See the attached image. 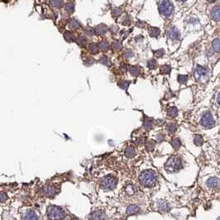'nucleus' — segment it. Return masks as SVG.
<instances>
[{
	"label": "nucleus",
	"mask_w": 220,
	"mask_h": 220,
	"mask_svg": "<svg viewBox=\"0 0 220 220\" xmlns=\"http://www.w3.org/2000/svg\"><path fill=\"white\" fill-rule=\"evenodd\" d=\"M139 179L143 185L146 187H152L157 182V175L153 171L147 170L140 174Z\"/></svg>",
	"instance_id": "nucleus-1"
},
{
	"label": "nucleus",
	"mask_w": 220,
	"mask_h": 220,
	"mask_svg": "<svg viewBox=\"0 0 220 220\" xmlns=\"http://www.w3.org/2000/svg\"><path fill=\"white\" fill-rule=\"evenodd\" d=\"M64 215V211L59 206L50 205L47 208V216L50 220H62Z\"/></svg>",
	"instance_id": "nucleus-2"
},
{
	"label": "nucleus",
	"mask_w": 220,
	"mask_h": 220,
	"mask_svg": "<svg viewBox=\"0 0 220 220\" xmlns=\"http://www.w3.org/2000/svg\"><path fill=\"white\" fill-rule=\"evenodd\" d=\"M165 168L169 172H176L182 168V161L180 158L177 156H172L167 160L165 164Z\"/></svg>",
	"instance_id": "nucleus-3"
},
{
	"label": "nucleus",
	"mask_w": 220,
	"mask_h": 220,
	"mask_svg": "<svg viewBox=\"0 0 220 220\" xmlns=\"http://www.w3.org/2000/svg\"><path fill=\"white\" fill-rule=\"evenodd\" d=\"M116 184H117L116 178L114 177L113 176L109 175V176H106V177H105L101 179L100 185L102 189L110 190L115 189L116 186Z\"/></svg>",
	"instance_id": "nucleus-4"
},
{
	"label": "nucleus",
	"mask_w": 220,
	"mask_h": 220,
	"mask_svg": "<svg viewBox=\"0 0 220 220\" xmlns=\"http://www.w3.org/2000/svg\"><path fill=\"white\" fill-rule=\"evenodd\" d=\"M158 10L160 13L164 17H169L172 13L173 7L169 1H162L159 3Z\"/></svg>",
	"instance_id": "nucleus-5"
},
{
	"label": "nucleus",
	"mask_w": 220,
	"mask_h": 220,
	"mask_svg": "<svg viewBox=\"0 0 220 220\" xmlns=\"http://www.w3.org/2000/svg\"><path fill=\"white\" fill-rule=\"evenodd\" d=\"M201 124L207 129H210L214 125V120L210 112H206L201 119Z\"/></svg>",
	"instance_id": "nucleus-6"
},
{
	"label": "nucleus",
	"mask_w": 220,
	"mask_h": 220,
	"mask_svg": "<svg viewBox=\"0 0 220 220\" xmlns=\"http://www.w3.org/2000/svg\"><path fill=\"white\" fill-rule=\"evenodd\" d=\"M44 193L47 197H54L57 194V189L54 185H48L45 187Z\"/></svg>",
	"instance_id": "nucleus-7"
},
{
	"label": "nucleus",
	"mask_w": 220,
	"mask_h": 220,
	"mask_svg": "<svg viewBox=\"0 0 220 220\" xmlns=\"http://www.w3.org/2000/svg\"><path fill=\"white\" fill-rule=\"evenodd\" d=\"M23 220H39L37 214L33 210H27V212L24 213L22 216Z\"/></svg>",
	"instance_id": "nucleus-8"
},
{
	"label": "nucleus",
	"mask_w": 220,
	"mask_h": 220,
	"mask_svg": "<svg viewBox=\"0 0 220 220\" xmlns=\"http://www.w3.org/2000/svg\"><path fill=\"white\" fill-rule=\"evenodd\" d=\"M124 191H125V193L127 195L129 196H132V195H134L135 193H136V191H137V187L135 186L134 184H128L124 186Z\"/></svg>",
	"instance_id": "nucleus-9"
},
{
	"label": "nucleus",
	"mask_w": 220,
	"mask_h": 220,
	"mask_svg": "<svg viewBox=\"0 0 220 220\" xmlns=\"http://www.w3.org/2000/svg\"><path fill=\"white\" fill-rule=\"evenodd\" d=\"M106 219V215L101 211H95L90 215L91 220H104Z\"/></svg>",
	"instance_id": "nucleus-10"
},
{
	"label": "nucleus",
	"mask_w": 220,
	"mask_h": 220,
	"mask_svg": "<svg viewBox=\"0 0 220 220\" xmlns=\"http://www.w3.org/2000/svg\"><path fill=\"white\" fill-rule=\"evenodd\" d=\"M167 33H168L169 37L172 40H178L180 37V33L175 27H171L167 31Z\"/></svg>",
	"instance_id": "nucleus-11"
},
{
	"label": "nucleus",
	"mask_w": 220,
	"mask_h": 220,
	"mask_svg": "<svg viewBox=\"0 0 220 220\" xmlns=\"http://www.w3.org/2000/svg\"><path fill=\"white\" fill-rule=\"evenodd\" d=\"M207 185L210 188H216L220 185V181L216 177H211L208 180Z\"/></svg>",
	"instance_id": "nucleus-12"
},
{
	"label": "nucleus",
	"mask_w": 220,
	"mask_h": 220,
	"mask_svg": "<svg viewBox=\"0 0 220 220\" xmlns=\"http://www.w3.org/2000/svg\"><path fill=\"white\" fill-rule=\"evenodd\" d=\"M139 212V208L137 205H130L127 208L126 210V213L128 215H132V214H135Z\"/></svg>",
	"instance_id": "nucleus-13"
},
{
	"label": "nucleus",
	"mask_w": 220,
	"mask_h": 220,
	"mask_svg": "<svg viewBox=\"0 0 220 220\" xmlns=\"http://www.w3.org/2000/svg\"><path fill=\"white\" fill-rule=\"evenodd\" d=\"M135 153H136V151L133 146H129L125 150V156L127 158H133Z\"/></svg>",
	"instance_id": "nucleus-14"
},
{
	"label": "nucleus",
	"mask_w": 220,
	"mask_h": 220,
	"mask_svg": "<svg viewBox=\"0 0 220 220\" xmlns=\"http://www.w3.org/2000/svg\"><path fill=\"white\" fill-rule=\"evenodd\" d=\"M212 17L213 19L219 22L220 21V8L219 7H217L215 8L212 11Z\"/></svg>",
	"instance_id": "nucleus-15"
},
{
	"label": "nucleus",
	"mask_w": 220,
	"mask_h": 220,
	"mask_svg": "<svg viewBox=\"0 0 220 220\" xmlns=\"http://www.w3.org/2000/svg\"><path fill=\"white\" fill-rule=\"evenodd\" d=\"M194 143L196 146H201L203 143H204V139H203V137L200 135H197L195 136V139H194Z\"/></svg>",
	"instance_id": "nucleus-16"
},
{
	"label": "nucleus",
	"mask_w": 220,
	"mask_h": 220,
	"mask_svg": "<svg viewBox=\"0 0 220 220\" xmlns=\"http://www.w3.org/2000/svg\"><path fill=\"white\" fill-rule=\"evenodd\" d=\"M96 31L98 34H105L107 31V27L103 24H101L99 26H97L96 28Z\"/></svg>",
	"instance_id": "nucleus-17"
},
{
	"label": "nucleus",
	"mask_w": 220,
	"mask_h": 220,
	"mask_svg": "<svg viewBox=\"0 0 220 220\" xmlns=\"http://www.w3.org/2000/svg\"><path fill=\"white\" fill-rule=\"evenodd\" d=\"M171 143H172V147H173L175 149H178L180 148V146H181V141H180V139H178V138H174V139H172Z\"/></svg>",
	"instance_id": "nucleus-18"
},
{
	"label": "nucleus",
	"mask_w": 220,
	"mask_h": 220,
	"mask_svg": "<svg viewBox=\"0 0 220 220\" xmlns=\"http://www.w3.org/2000/svg\"><path fill=\"white\" fill-rule=\"evenodd\" d=\"M213 49L216 52H220V40L219 39H215L213 41Z\"/></svg>",
	"instance_id": "nucleus-19"
},
{
	"label": "nucleus",
	"mask_w": 220,
	"mask_h": 220,
	"mask_svg": "<svg viewBox=\"0 0 220 220\" xmlns=\"http://www.w3.org/2000/svg\"><path fill=\"white\" fill-rule=\"evenodd\" d=\"M160 33V30L157 27H151L149 29V34L151 36H158Z\"/></svg>",
	"instance_id": "nucleus-20"
},
{
	"label": "nucleus",
	"mask_w": 220,
	"mask_h": 220,
	"mask_svg": "<svg viewBox=\"0 0 220 220\" xmlns=\"http://www.w3.org/2000/svg\"><path fill=\"white\" fill-rule=\"evenodd\" d=\"M177 125L176 124H168V126H167V130L168 132L170 133V134H173L175 132L177 131Z\"/></svg>",
	"instance_id": "nucleus-21"
},
{
	"label": "nucleus",
	"mask_w": 220,
	"mask_h": 220,
	"mask_svg": "<svg viewBox=\"0 0 220 220\" xmlns=\"http://www.w3.org/2000/svg\"><path fill=\"white\" fill-rule=\"evenodd\" d=\"M99 47H100L101 50H103V51H106V50L109 49V44L107 41H101L100 43V45H99Z\"/></svg>",
	"instance_id": "nucleus-22"
},
{
	"label": "nucleus",
	"mask_w": 220,
	"mask_h": 220,
	"mask_svg": "<svg viewBox=\"0 0 220 220\" xmlns=\"http://www.w3.org/2000/svg\"><path fill=\"white\" fill-rule=\"evenodd\" d=\"M177 115V109L176 107H172L168 110V116L170 117H175Z\"/></svg>",
	"instance_id": "nucleus-23"
},
{
	"label": "nucleus",
	"mask_w": 220,
	"mask_h": 220,
	"mask_svg": "<svg viewBox=\"0 0 220 220\" xmlns=\"http://www.w3.org/2000/svg\"><path fill=\"white\" fill-rule=\"evenodd\" d=\"M70 27L71 28H73V29H77L78 27H80V23L77 22L76 19H73L71 22H70Z\"/></svg>",
	"instance_id": "nucleus-24"
},
{
	"label": "nucleus",
	"mask_w": 220,
	"mask_h": 220,
	"mask_svg": "<svg viewBox=\"0 0 220 220\" xmlns=\"http://www.w3.org/2000/svg\"><path fill=\"white\" fill-rule=\"evenodd\" d=\"M98 49H99V47L96 44H91L90 46H89V50L93 53V54H96L97 51H98Z\"/></svg>",
	"instance_id": "nucleus-25"
},
{
	"label": "nucleus",
	"mask_w": 220,
	"mask_h": 220,
	"mask_svg": "<svg viewBox=\"0 0 220 220\" xmlns=\"http://www.w3.org/2000/svg\"><path fill=\"white\" fill-rule=\"evenodd\" d=\"M130 73L134 76L138 75L139 73V68L138 66H132L131 68H130Z\"/></svg>",
	"instance_id": "nucleus-26"
},
{
	"label": "nucleus",
	"mask_w": 220,
	"mask_h": 220,
	"mask_svg": "<svg viewBox=\"0 0 220 220\" xmlns=\"http://www.w3.org/2000/svg\"><path fill=\"white\" fill-rule=\"evenodd\" d=\"M171 72V67L168 65H163L161 67V73L168 74Z\"/></svg>",
	"instance_id": "nucleus-27"
},
{
	"label": "nucleus",
	"mask_w": 220,
	"mask_h": 220,
	"mask_svg": "<svg viewBox=\"0 0 220 220\" xmlns=\"http://www.w3.org/2000/svg\"><path fill=\"white\" fill-rule=\"evenodd\" d=\"M206 71H207V69L205 68H204V67H202V66H198L196 68V73L198 74H200V75L205 74L206 73Z\"/></svg>",
	"instance_id": "nucleus-28"
},
{
	"label": "nucleus",
	"mask_w": 220,
	"mask_h": 220,
	"mask_svg": "<svg viewBox=\"0 0 220 220\" xmlns=\"http://www.w3.org/2000/svg\"><path fill=\"white\" fill-rule=\"evenodd\" d=\"M118 84H119V86H120V88H122L124 89H127L128 86L130 84V82L127 81H124V80H122V81L119 82Z\"/></svg>",
	"instance_id": "nucleus-29"
},
{
	"label": "nucleus",
	"mask_w": 220,
	"mask_h": 220,
	"mask_svg": "<svg viewBox=\"0 0 220 220\" xmlns=\"http://www.w3.org/2000/svg\"><path fill=\"white\" fill-rule=\"evenodd\" d=\"M64 37H65L66 41H72L74 40V36L70 32H66V34L64 35Z\"/></svg>",
	"instance_id": "nucleus-30"
},
{
	"label": "nucleus",
	"mask_w": 220,
	"mask_h": 220,
	"mask_svg": "<svg viewBox=\"0 0 220 220\" xmlns=\"http://www.w3.org/2000/svg\"><path fill=\"white\" fill-rule=\"evenodd\" d=\"M73 8H74V7H73V3H68V4H66L65 9L68 11V12H73Z\"/></svg>",
	"instance_id": "nucleus-31"
},
{
	"label": "nucleus",
	"mask_w": 220,
	"mask_h": 220,
	"mask_svg": "<svg viewBox=\"0 0 220 220\" xmlns=\"http://www.w3.org/2000/svg\"><path fill=\"white\" fill-rule=\"evenodd\" d=\"M187 78H188L187 75H180V76H178V81L181 83H184L186 82Z\"/></svg>",
	"instance_id": "nucleus-32"
},
{
	"label": "nucleus",
	"mask_w": 220,
	"mask_h": 220,
	"mask_svg": "<svg viewBox=\"0 0 220 220\" xmlns=\"http://www.w3.org/2000/svg\"><path fill=\"white\" fill-rule=\"evenodd\" d=\"M144 128H145V130H150L151 128H152V121L151 120H145V122H144Z\"/></svg>",
	"instance_id": "nucleus-33"
},
{
	"label": "nucleus",
	"mask_w": 220,
	"mask_h": 220,
	"mask_svg": "<svg viewBox=\"0 0 220 220\" xmlns=\"http://www.w3.org/2000/svg\"><path fill=\"white\" fill-rule=\"evenodd\" d=\"M153 148H154V143L153 142H152V141H149V142H148L146 144V148L148 151H152L153 149Z\"/></svg>",
	"instance_id": "nucleus-34"
},
{
	"label": "nucleus",
	"mask_w": 220,
	"mask_h": 220,
	"mask_svg": "<svg viewBox=\"0 0 220 220\" xmlns=\"http://www.w3.org/2000/svg\"><path fill=\"white\" fill-rule=\"evenodd\" d=\"M77 44H78L79 46H83L86 44L85 38H84V37H82V36L79 37V38L77 39Z\"/></svg>",
	"instance_id": "nucleus-35"
},
{
	"label": "nucleus",
	"mask_w": 220,
	"mask_h": 220,
	"mask_svg": "<svg viewBox=\"0 0 220 220\" xmlns=\"http://www.w3.org/2000/svg\"><path fill=\"white\" fill-rule=\"evenodd\" d=\"M113 48L116 50H120L121 49V45L120 43H119L118 41H116V42L113 43Z\"/></svg>",
	"instance_id": "nucleus-36"
},
{
	"label": "nucleus",
	"mask_w": 220,
	"mask_h": 220,
	"mask_svg": "<svg viewBox=\"0 0 220 220\" xmlns=\"http://www.w3.org/2000/svg\"><path fill=\"white\" fill-rule=\"evenodd\" d=\"M148 66L150 67L151 69H155L156 66H157V62L153 60V59H152V60L148 62Z\"/></svg>",
	"instance_id": "nucleus-37"
},
{
	"label": "nucleus",
	"mask_w": 220,
	"mask_h": 220,
	"mask_svg": "<svg viewBox=\"0 0 220 220\" xmlns=\"http://www.w3.org/2000/svg\"><path fill=\"white\" fill-rule=\"evenodd\" d=\"M52 4L56 8H60L63 5V2H61V1H54V2H52Z\"/></svg>",
	"instance_id": "nucleus-38"
},
{
	"label": "nucleus",
	"mask_w": 220,
	"mask_h": 220,
	"mask_svg": "<svg viewBox=\"0 0 220 220\" xmlns=\"http://www.w3.org/2000/svg\"><path fill=\"white\" fill-rule=\"evenodd\" d=\"M132 55H133V53H132V51L131 50H126L125 52H124V57L125 58H130V57H132Z\"/></svg>",
	"instance_id": "nucleus-39"
},
{
	"label": "nucleus",
	"mask_w": 220,
	"mask_h": 220,
	"mask_svg": "<svg viewBox=\"0 0 220 220\" xmlns=\"http://www.w3.org/2000/svg\"><path fill=\"white\" fill-rule=\"evenodd\" d=\"M163 50H157V51H155V55L157 56V57H161V56H162L163 55Z\"/></svg>",
	"instance_id": "nucleus-40"
},
{
	"label": "nucleus",
	"mask_w": 220,
	"mask_h": 220,
	"mask_svg": "<svg viewBox=\"0 0 220 220\" xmlns=\"http://www.w3.org/2000/svg\"><path fill=\"white\" fill-rule=\"evenodd\" d=\"M0 196H1V202H2V203H4V201H5L6 200H7V199H8V196H7V195H5L4 192H2V193H1Z\"/></svg>",
	"instance_id": "nucleus-41"
},
{
	"label": "nucleus",
	"mask_w": 220,
	"mask_h": 220,
	"mask_svg": "<svg viewBox=\"0 0 220 220\" xmlns=\"http://www.w3.org/2000/svg\"><path fill=\"white\" fill-rule=\"evenodd\" d=\"M85 31L88 35H93V28H91V27H88V28L85 30Z\"/></svg>",
	"instance_id": "nucleus-42"
},
{
	"label": "nucleus",
	"mask_w": 220,
	"mask_h": 220,
	"mask_svg": "<svg viewBox=\"0 0 220 220\" xmlns=\"http://www.w3.org/2000/svg\"><path fill=\"white\" fill-rule=\"evenodd\" d=\"M120 8H114V9H113V15H115V16L119 15V14H120Z\"/></svg>",
	"instance_id": "nucleus-43"
},
{
	"label": "nucleus",
	"mask_w": 220,
	"mask_h": 220,
	"mask_svg": "<svg viewBox=\"0 0 220 220\" xmlns=\"http://www.w3.org/2000/svg\"><path fill=\"white\" fill-rule=\"evenodd\" d=\"M102 64H109V60L108 59L106 58V57H102V58L100 60Z\"/></svg>",
	"instance_id": "nucleus-44"
},
{
	"label": "nucleus",
	"mask_w": 220,
	"mask_h": 220,
	"mask_svg": "<svg viewBox=\"0 0 220 220\" xmlns=\"http://www.w3.org/2000/svg\"><path fill=\"white\" fill-rule=\"evenodd\" d=\"M121 69H123V72H126L127 71V66L123 64V65L121 66Z\"/></svg>",
	"instance_id": "nucleus-45"
},
{
	"label": "nucleus",
	"mask_w": 220,
	"mask_h": 220,
	"mask_svg": "<svg viewBox=\"0 0 220 220\" xmlns=\"http://www.w3.org/2000/svg\"><path fill=\"white\" fill-rule=\"evenodd\" d=\"M218 103L220 106V93L219 94V97H218Z\"/></svg>",
	"instance_id": "nucleus-46"
}]
</instances>
